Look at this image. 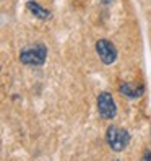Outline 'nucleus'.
Listing matches in <instances>:
<instances>
[{
	"instance_id": "6",
	"label": "nucleus",
	"mask_w": 151,
	"mask_h": 161,
	"mask_svg": "<svg viewBox=\"0 0 151 161\" xmlns=\"http://www.w3.org/2000/svg\"><path fill=\"white\" fill-rule=\"evenodd\" d=\"M26 8H28V12H30L34 18H37V20H41V21H47V20H51V18H52L51 10H47L46 7H42L39 2H36V0H28V2H26Z\"/></svg>"
},
{
	"instance_id": "8",
	"label": "nucleus",
	"mask_w": 151,
	"mask_h": 161,
	"mask_svg": "<svg viewBox=\"0 0 151 161\" xmlns=\"http://www.w3.org/2000/svg\"><path fill=\"white\" fill-rule=\"evenodd\" d=\"M112 2H114V0H99V3H102V5H109Z\"/></svg>"
},
{
	"instance_id": "1",
	"label": "nucleus",
	"mask_w": 151,
	"mask_h": 161,
	"mask_svg": "<svg viewBox=\"0 0 151 161\" xmlns=\"http://www.w3.org/2000/svg\"><path fill=\"white\" fill-rule=\"evenodd\" d=\"M47 59V47L42 42L26 46L20 51V62L28 67H41Z\"/></svg>"
},
{
	"instance_id": "3",
	"label": "nucleus",
	"mask_w": 151,
	"mask_h": 161,
	"mask_svg": "<svg viewBox=\"0 0 151 161\" xmlns=\"http://www.w3.org/2000/svg\"><path fill=\"white\" fill-rule=\"evenodd\" d=\"M98 112L102 119L106 120H112L117 116V104L114 101V96L109 91H102L98 94Z\"/></svg>"
},
{
	"instance_id": "4",
	"label": "nucleus",
	"mask_w": 151,
	"mask_h": 161,
	"mask_svg": "<svg viewBox=\"0 0 151 161\" xmlns=\"http://www.w3.org/2000/svg\"><path fill=\"white\" fill-rule=\"evenodd\" d=\"M96 54L99 60L104 65H112L117 60V47L114 46V42H111L109 39H99L96 41Z\"/></svg>"
},
{
	"instance_id": "7",
	"label": "nucleus",
	"mask_w": 151,
	"mask_h": 161,
	"mask_svg": "<svg viewBox=\"0 0 151 161\" xmlns=\"http://www.w3.org/2000/svg\"><path fill=\"white\" fill-rule=\"evenodd\" d=\"M143 159H145V161H149V159H151V151H149V150H145V155H143Z\"/></svg>"
},
{
	"instance_id": "2",
	"label": "nucleus",
	"mask_w": 151,
	"mask_h": 161,
	"mask_svg": "<svg viewBox=\"0 0 151 161\" xmlns=\"http://www.w3.org/2000/svg\"><path fill=\"white\" fill-rule=\"evenodd\" d=\"M106 142L112 151L120 153L130 143V132L119 125H109L106 130Z\"/></svg>"
},
{
	"instance_id": "5",
	"label": "nucleus",
	"mask_w": 151,
	"mask_h": 161,
	"mask_svg": "<svg viewBox=\"0 0 151 161\" xmlns=\"http://www.w3.org/2000/svg\"><path fill=\"white\" fill-rule=\"evenodd\" d=\"M119 91H120L122 96H125L128 99H138L145 94V86L143 85H138V83L125 81V83L119 85Z\"/></svg>"
},
{
	"instance_id": "9",
	"label": "nucleus",
	"mask_w": 151,
	"mask_h": 161,
	"mask_svg": "<svg viewBox=\"0 0 151 161\" xmlns=\"http://www.w3.org/2000/svg\"><path fill=\"white\" fill-rule=\"evenodd\" d=\"M149 137H151V132H149Z\"/></svg>"
}]
</instances>
